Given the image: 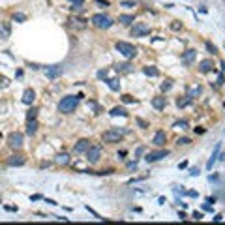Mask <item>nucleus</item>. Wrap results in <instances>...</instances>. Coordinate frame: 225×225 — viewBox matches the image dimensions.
<instances>
[{
  "instance_id": "f257e3e1",
  "label": "nucleus",
  "mask_w": 225,
  "mask_h": 225,
  "mask_svg": "<svg viewBox=\"0 0 225 225\" xmlns=\"http://www.w3.org/2000/svg\"><path fill=\"white\" fill-rule=\"evenodd\" d=\"M81 98H83V94H77V96H66V98L60 100L58 103V111L64 113V115H70V113L75 111V107L79 105Z\"/></svg>"
},
{
  "instance_id": "f03ea898",
  "label": "nucleus",
  "mask_w": 225,
  "mask_h": 225,
  "mask_svg": "<svg viewBox=\"0 0 225 225\" xmlns=\"http://www.w3.org/2000/svg\"><path fill=\"white\" fill-rule=\"evenodd\" d=\"M116 51H118L126 60H131V58L137 56V47L131 45V43H128V42H116Z\"/></svg>"
},
{
  "instance_id": "7ed1b4c3",
  "label": "nucleus",
  "mask_w": 225,
  "mask_h": 225,
  "mask_svg": "<svg viewBox=\"0 0 225 225\" xmlns=\"http://www.w3.org/2000/svg\"><path fill=\"white\" fill-rule=\"evenodd\" d=\"M126 135L124 128H111L103 133V141L105 143H120V139Z\"/></svg>"
},
{
  "instance_id": "20e7f679",
  "label": "nucleus",
  "mask_w": 225,
  "mask_h": 225,
  "mask_svg": "<svg viewBox=\"0 0 225 225\" xmlns=\"http://www.w3.org/2000/svg\"><path fill=\"white\" fill-rule=\"evenodd\" d=\"M92 24L94 27H98V28H111L113 27V19L111 17H107L105 13H96V15H92Z\"/></svg>"
},
{
  "instance_id": "39448f33",
  "label": "nucleus",
  "mask_w": 225,
  "mask_h": 225,
  "mask_svg": "<svg viewBox=\"0 0 225 225\" xmlns=\"http://www.w3.org/2000/svg\"><path fill=\"white\" fill-rule=\"evenodd\" d=\"M101 145H94V146H90L88 150H86V161L90 163V165H94V163H98L100 161V158H101Z\"/></svg>"
},
{
  "instance_id": "423d86ee",
  "label": "nucleus",
  "mask_w": 225,
  "mask_h": 225,
  "mask_svg": "<svg viewBox=\"0 0 225 225\" xmlns=\"http://www.w3.org/2000/svg\"><path fill=\"white\" fill-rule=\"evenodd\" d=\"M8 146L11 150H21L23 148V133L19 131H13V133L8 135Z\"/></svg>"
},
{
  "instance_id": "0eeeda50",
  "label": "nucleus",
  "mask_w": 225,
  "mask_h": 225,
  "mask_svg": "<svg viewBox=\"0 0 225 225\" xmlns=\"http://www.w3.org/2000/svg\"><path fill=\"white\" fill-rule=\"evenodd\" d=\"M150 34V27H146L145 23H135L133 30H131V36L133 38H143V36Z\"/></svg>"
},
{
  "instance_id": "6e6552de",
  "label": "nucleus",
  "mask_w": 225,
  "mask_h": 225,
  "mask_svg": "<svg viewBox=\"0 0 225 225\" xmlns=\"http://www.w3.org/2000/svg\"><path fill=\"white\" fill-rule=\"evenodd\" d=\"M169 156V150H156V152H148V154L145 156V160L148 163H154V161H160L163 160V158Z\"/></svg>"
},
{
  "instance_id": "1a4fd4ad",
  "label": "nucleus",
  "mask_w": 225,
  "mask_h": 225,
  "mask_svg": "<svg viewBox=\"0 0 225 225\" xmlns=\"http://www.w3.org/2000/svg\"><path fill=\"white\" fill-rule=\"evenodd\" d=\"M45 75H47L51 81L58 79L60 75H62V66H45Z\"/></svg>"
},
{
  "instance_id": "9d476101",
  "label": "nucleus",
  "mask_w": 225,
  "mask_h": 225,
  "mask_svg": "<svg viewBox=\"0 0 225 225\" xmlns=\"http://www.w3.org/2000/svg\"><path fill=\"white\" fill-rule=\"evenodd\" d=\"M6 163H8L9 167H21V165L27 163V158H24L23 154H13V156H9L8 160H6Z\"/></svg>"
},
{
  "instance_id": "9b49d317",
  "label": "nucleus",
  "mask_w": 225,
  "mask_h": 225,
  "mask_svg": "<svg viewBox=\"0 0 225 225\" xmlns=\"http://www.w3.org/2000/svg\"><path fill=\"white\" fill-rule=\"evenodd\" d=\"M90 148V141L88 139H81V141H77V145L73 146V152L75 154H83V152H86Z\"/></svg>"
},
{
  "instance_id": "f8f14e48",
  "label": "nucleus",
  "mask_w": 225,
  "mask_h": 225,
  "mask_svg": "<svg viewBox=\"0 0 225 225\" xmlns=\"http://www.w3.org/2000/svg\"><path fill=\"white\" fill-rule=\"evenodd\" d=\"M195 56H197V51L195 49H188L186 53H182V62L186 66H190L191 62H195Z\"/></svg>"
},
{
  "instance_id": "ddd939ff",
  "label": "nucleus",
  "mask_w": 225,
  "mask_h": 225,
  "mask_svg": "<svg viewBox=\"0 0 225 225\" xmlns=\"http://www.w3.org/2000/svg\"><path fill=\"white\" fill-rule=\"evenodd\" d=\"M219 148H221V145L219 143H216V146H214V152H212V156L208 158V163H206V169L210 171V169L214 167V163H216V160H218V156H219Z\"/></svg>"
},
{
  "instance_id": "4468645a",
  "label": "nucleus",
  "mask_w": 225,
  "mask_h": 225,
  "mask_svg": "<svg viewBox=\"0 0 225 225\" xmlns=\"http://www.w3.org/2000/svg\"><path fill=\"white\" fill-rule=\"evenodd\" d=\"M9 34H11V24L9 23H0V39H8Z\"/></svg>"
},
{
  "instance_id": "2eb2a0df",
  "label": "nucleus",
  "mask_w": 225,
  "mask_h": 225,
  "mask_svg": "<svg viewBox=\"0 0 225 225\" xmlns=\"http://www.w3.org/2000/svg\"><path fill=\"white\" fill-rule=\"evenodd\" d=\"M34 100H36V92L32 88H27V90H24V94H23V103L30 105V103H34Z\"/></svg>"
},
{
  "instance_id": "dca6fc26",
  "label": "nucleus",
  "mask_w": 225,
  "mask_h": 225,
  "mask_svg": "<svg viewBox=\"0 0 225 225\" xmlns=\"http://www.w3.org/2000/svg\"><path fill=\"white\" fill-rule=\"evenodd\" d=\"M165 105H167V100L163 98V96H158V98L152 100V107L158 111H161V109H165Z\"/></svg>"
},
{
  "instance_id": "f3484780",
  "label": "nucleus",
  "mask_w": 225,
  "mask_h": 225,
  "mask_svg": "<svg viewBox=\"0 0 225 225\" xmlns=\"http://www.w3.org/2000/svg\"><path fill=\"white\" fill-rule=\"evenodd\" d=\"M165 141H167L165 131H158V133L154 135V139H152V143H154L156 146H163V145H165Z\"/></svg>"
},
{
  "instance_id": "a211bd4d",
  "label": "nucleus",
  "mask_w": 225,
  "mask_h": 225,
  "mask_svg": "<svg viewBox=\"0 0 225 225\" xmlns=\"http://www.w3.org/2000/svg\"><path fill=\"white\" fill-rule=\"evenodd\" d=\"M212 68H214V66H212V60H203V62L201 64H199V71H201V73H208V71H212Z\"/></svg>"
},
{
  "instance_id": "6ab92c4d",
  "label": "nucleus",
  "mask_w": 225,
  "mask_h": 225,
  "mask_svg": "<svg viewBox=\"0 0 225 225\" xmlns=\"http://www.w3.org/2000/svg\"><path fill=\"white\" fill-rule=\"evenodd\" d=\"M143 73L148 75V77H158V75H160V71H158L156 66H145V68H143Z\"/></svg>"
},
{
  "instance_id": "aec40b11",
  "label": "nucleus",
  "mask_w": 225,
  "mask_h": 225,
  "mask_svg": "<svg viewBox=\"0 0 225 225\" xmlns=\"http://www.w3.org/2000/svg\"><path fill=\"white\" fill-rule=\"evenodd\" d=\"M70 161H71L70 154H64V152H62V154H58V156L54 158V163H58V165H68Z\"/></svg>"
},
{
  "instance_id": "412c9836",
  "label": "nucleus",
  "mask_w": 225,
  "mask_h": 225,
  "mask_svg": "<svg viewBox=\"0 0 225 225\" xmlns=\"http://www.w3.org/2000/svg\"><path fill=\"white\" fill-rule=\"evenodd\" d=\"M36 131H38V122L34 120H27V135H34Z\"/></svg>"
},
{
  "instance_id": "4be33fe9",
  "label": "nucleus",
  "mask_w": 225,
  "mask_h": 225,
  "mask_svg": "<svg viewBox=\"0 0 225 225\" xmlns=\"http://www.w3.org/2000/svg\"><path fill=\"white\" fill-rule=\"evenodd\" d=\"M109 115H111V116H128L130 113H128V111L124 109V107H113Z\"/></svg>"
},
{
  "instance_id": "5701e85b",
  "label": "nucleus",
  "mask_w": 225,
  "mask_h": 225,
  "mask_svg": "<svg viewBox=\"0 0 225 225\" xmlns=\"http://www.w3.org/2000/svg\"><path fill=\"white\" fill-rule=\"evenodd\" d=\"M116 71H118V73H131V71H133V66H131L130 62L118 64V66H116Z\"/></svg>"
},
{
  "instance_id": "b1692460",
  "label": "nucleus",
  "mask_w": 225,
  "mask_h": 225,
  "mask_svg": "<svg viewBox=\"0 0 225 225\" xmlns=\"http://www.w3.org/2000/svg\"><path fill=\"white\" fill-rule=\"evenodd\" d=\"M105 83L109 85V88L113 92H118L120 90V79H105Z\"/></svg>"
},
{
  "instance_id": "393cba45",
  "label": "nucleus",
  "mask_w": 225,
  "mask_h": 225,
  "mask_svg": "<svg viewBox=\"0 0 225 225\" xmlns=\"http://www.w3.org/2000/svg\"><path fill=\"white\" fill-rule=\"evenodd\" d=\"M191 101H193V98H191V96H184V98H178V100H176V105L182 109V107L191 105Z\"/></svg>"
},
{
  "instance_id": "a878e982",
  "label": "nucleus",
  "mask_w": 225,
  "mask_h": 225,
  "mask_svg": "<svg viewBox=\"0 0 225 225\" xmlns=\"http://www.w3.org/2000/svg\"><path fill=\"white\" fill-rule=\"evenodd\" d=\"M118 21L122 24H131V23H135V15H120Z\"/></svg>"
},
{
  "instance_id": "bb28decb",
  "label": "nucleus",
  "mask_w": 225,
  "mask_h": 225,
  "mask_svg": "<svg viewBox=\"0 0 225 225\" xmlns=\"http://www.w3.org/2000/svg\"><path fill=\"white\" fill-rule=\"evenodd\" d=\"M122 101H124V103H137V100L133 98V96H130V94L122 96Z\"/></svg>"
},
{
  "instance_id": "cd10ccee",
  "label": "nucleus",
  "mask_w": 225,
  "mask_h": 225,
  "mask_svg": "<svg viewBox=\"0 0 225 225\" xmlns=\"http://www.w3.org/2000/svg\"><path fill=\"white\" fill-rule=\"evenodd\" d=\"M36 115H38V109H34V107H32V109H30V111L27 113V120H34V118H36Z\"/></svg>"
},
{
  "instance_id": "c85d7f7f",
  "label": "nucleus",
  "mask_w": 225,
  "mask_h": 225,
  "mask_svg": "<svg viewBox=\"0 0 225 225\" xmlns=\"http://www.w3.org/2000/svg\"><path fill=\"white\" fill-rule=\"evenodd\" d=\"M13 19H15L17 23H24V21H27V15H24V13H15Z\"/></svg>"
},
{
  "instance_id": "c756f323",
  "label": "nucleus",
  "mask_w": 225,
  "mask_h": 225,
  "mask_svg": "<svg viewBox=\"0 0 225 225\" xmlns=\"http://www.w3.org/2000/svg\"><path fill=\"white\" fill-rule=\"evenodd\" d=\"M206 49L210 51L212 54H218V49H216V45H214V43H210V42H206Z\"/></svg>"
},
{
  "instance_id": "7c9ffc66",
  "label": "nucleus",
  "mask_w": 225,
  "mask_h": 225,
  "mask_svg": "<svg viewBox=\"0 0 225 225\" xmlns=\"http://www.w3.org/2000/svg\"><path fill=\"white\" fill-rule=\"evenodd\" d=\"M120 6H124V8H135V2H131V0H122Z\"/></svg>"
},
{
  "instance_id": "2f4dec72",
  "label": "nucleus",
  "mask_w": 225,
  "mask_h": 225,
  "mask_svg": "<svg viewBox=\"0 0 225 225\" xmlns=\"http://www.w3.org/2000/svg\"><path fill=\"white\" fill-rule=\"evenodd\" d=\"M137 165H139V163H137V160L130 161V163H128V171H137Z\"/></svg>"
},
{
  "instance_id": "473e14b6",
  "label": "nucleus",
  "mask_w": 225,
  "mask_h": 225,
  "mask_svg": "<svg viewBox=\"0 0 225 225\" xmlns=\"http://www.w3.org/2000/svg\"><path fill=\"white\" fill-rule=\"evenodd\" d=\"M201 92H203V88H201V86H197V88H193V90H191V92H190L188 96H191V98H195V96H199Z\"/></svg>"
},
{
  "instance_id": "72a5a7b5",
  "label": "nucleus",
  "mask_w": 225,
  "mask_h": 225,
  "mask_svg": "<svg viewBox=\"0 0 225 225\" xmlns=\"http://www.w3.org/2000/svg\"><path fill=\"white\" fill-rule=\"evenodd\" d=\"M175 128H180V130H186V128H188V122H186V120H180V122H176V124H175Z\"/></svg>"
},
{
  "instance_id": "f704fd0d",
  "label": "nucleus",
  "mask_w": 225,
  "mask_h": 225,
  "mask_svg": "<svg viewBox=\"0 0 225 225\" xmlns=\"http://www.w3.org/2000/svg\"><path fill=\"white\" fill-rule=\"evenodd\" d=\"M86 210H88V212H90V214H92V216H94V218H98V219H103V218H101V216H100V214H98V212H96V210H94V208H90V206H86Z\"/></svg>"
},
{
  "instance_id": "c9c22d12",
  "label": "nucleus",
  "mask_w": 225,
  "mask_h": 225,
  "mask_svg": "<svg viewBox=\"0 0 225 225\" xmlns=\"http://www.w3.org/2000/svg\"><path fill=\"white\" fill-rule=\"evenodd\" d=\"M107 75H109V71H107V70H100L98 71V77L100 79H107Z\"/></svg>"
},
{
  "instance_id": "e433bc0d",
  "label": "nucleus",
  "mask_w": 225,
  "mask_h": 225,
  "mask_svg": "<svg viewBox=\"0 0 225 225\" xmlns=\"http://www.w3.org/2000/svg\"><path fill=\"white\" fill-rule=\"evenodd\" d=\"M176 143H178V145H190L191 141H190V137H182V139H178Z\"/></svg>"
},
{
  "instance_id": "4c0bfd02",
  "label": "nucleus",
  "mask_w": 225,
  "mask_h": 225,
  "mask_svg": "<svg viewBox=\"0 0 225 225\" xmlns=\"http://www.w3.org/2000/svg\"><path fill=\"white\" fill-rule=\"evenodd\" d=\"M197 175H199V169H197V167L190 169V176H197Z\"/></svg>"
},
{
  "instance_id": "58836bf2",
  "label": "nucleus",
  "mask_w": 225,
  "mask_h": 225,
  "mask_svg": "<svg viewBox=\"0 0 225 225\" xmlns=\"http://www.w3.org/2000/svg\"><path fill=\"white\" fill-rule=\"evenodd\" d=\"M169 88H171V83H169V81H167V83H163V85H161V90H163V92H167Z\"/></svg>"
},
{
  "instance_id": "ea45409f",
  "label": "nucleus",
  "mask_w": 225,
  "mask_h": 225,
  "mask_svg": "<svg viewBox=\"0 0 225 225\" xmlns=\"http://www.w3.org/2000/svg\"><path fill=\"white\" fill-rule=\"evenodd\" d=\"M171 28H173V30H178V28H182V24H178V21H175V23L171 24Z\"/></svg>"
},
{
  "instance_id": "a19ab883",
  "label": "nucleus",
  "mask_w": 225,
  "mask_h": 225,
  "mask_svg": "<svg viewBox=\"0 0 225 225\" xmlns=\"http://www.w3.org/2000/svg\"><path fill=\"white\" fill-rule=\"evenodd\" d=\"M143 152H145V146H139V148H137V150H135V156H141Z\"/></svg>"
},
{
  "instance_id": "79ce46f5",
  "label": "nucleus",
  "mask_w": 225,
  "mask_h": 225,
  "mask_svg": "<svg viewBox=\"0 0 225 225\" xmlns=\"http://www.w3.org/2000/svg\"><path fill=\"white\" fill-rule=\"evenodd\" d=\"M186 195L188 197H199V193L197 191H186Z\"/></svg>"
},
{
  "instance_id": "37998d69",
  "label": "nucleus",
  "mask_w": 225,
  "mask_h": 225,
  "mask_svg": "<svg viewBox=\"0 0 225 225\" xmlns=\"http://www.w3.org/2000/svg\"><path fill=\"white\" fill-rule=\"evenodd\" d=\"M96 4H100V6H109V2H107V0H96Z\"/></svg>"
},
{
  "instance_id": "c03bdc74",
  "label": "nucleus",
  "mask_w": 225,
  "mask_h": 225,
  "mask_svg": "<svg viewBox=\"0 0 225 225\" xmlns=\"http://www.w3.org/2000/svg\"><path fill=\"white\" fill-rule=\"evenodd\" d=\"M203 210H206V212H212V204H203Z\"/></svg>"
},
{
  "instance_id": "a18cd8bd",
  "label": "nucleus",
  "mask_w": 225,
  "mask_h": 225,
  "mask_svg": "<svg viewBox=\"0 0 225 225\" xmlns=\"http://www.w3.org/2000/svg\"><path fill=\"white\" fill-rule=\"evenodd\" d=\"M73 2V6H83V0H71Z\"/></svg>"
},
{
  "instance_id": "49530a36",
  "label": "nucleus",
  "mask_w": 225,
  "mask_h": 225,
  "mask_svg": "<svg viewBox=\"0 0 225 225\" xmlns=\"http://www.w3.org/2000/svg\"><path fill=\"white\" fill-rule=\"evenodd\" d=\"M39 199H43L42 195H32V197H30V201H39Z\"/></svg>"
},
{
  "instance_id": "de8ad7c7",
  "label": "nucleus",
  "mask_w": 225,
  "mask_h": 225,
  "mask_svg": "<svg viewBox=\"0 0 225 225\" xmlns=\"http://www.w3.org/2000/svg\"><path fill=\"white\" fill-rule=\"evenodd\" d=\"M223 81H225V77H223V73H221V75L218 77V85H223Z\"/></svg>"
},
{
  "instance_id": "09e8293b",
  "label": "nucleus",
  "mask_w": 225,
  "mask_h": 225,
  "mask_svg": "<svg viewBox=\"0 0 225 225\" xmlns=\"http://www.w3.org/2000/svg\"><path fill=\"white\" fill-rule=\"evenodd\" d=\"M221 219H223V216H221V214H216V218H214V221H221Z\"/></svg>"
},
{
  "instance_id": "8fccbe9b",
  "label": "nucleus",
  "mask_w": 225,
  "mask_h": 225,
  "mask_svg": "<svg viewBox=\"0 0 225 225\" xmlns=\"http://www.w3.org/2000/svg\"><path fill=\"white\" fill-rule=\"evenodd\" d=\"M124 156H126V150H122V152H118V160H124Z\"/></svg>"
},
{
  "instance_id": "3c124183",
  "label": "nucleus",
  "mask_w": 225,
  "mask_h": 225,
  "mask_svg": "<svg viewBox=\"0 0 225 225\" xmlns=\"http://www.w3.org/2000/svg\"><path fill=\"white\" fill-rule=\"evenodd\" d=\"M193 218H195V219H201L203 214H201V212H195V214H193Z\"/></svg>"
},
{
  "instance_id": "603ef678",
  "label": "nucleus",
  "mask_w": 225,
  "mask_h": 225,
  "mask_svg": "<svg viewBox=\"0 0 225 225\" xmlns=\"http://www.w3.org/2000/svg\"><path fill=\"white\" fill-rule=\"evenodd\" d=\"M45 203H49V204H58L56 201H53V199H45Z\"/></svg>"
},
{
  "instance_id": "864d4df0",
  "label": "nucleus",
  "mask_w": 225,
  "mask_h": 225,
  "mask_svg": "<svg viewBox=\"0 0 225 225\" xmlns=\"http://www.w3.org/2000/svg\"><path fill=\"white\" fill-rule=\"evenodd\" d=\"M221 73H225V60L221 62Z\"/></svg>"
}]
</instances>
